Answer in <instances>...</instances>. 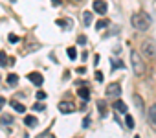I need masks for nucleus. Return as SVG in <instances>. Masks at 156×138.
Listing matches in <instances>:
<instances>
[{"label": "nucleus", "instance_id": "24", "mask_svg": "<svg viewBox=\"0 0 156 138\" xmlns=\"http://www.w3.org/2000/svg\"><path fill=\"white\" fill-rule=\"evenodd\" d=\"M8 39H9V42H13V44H15V42H19V37H17V35H13V33H11Z\"/></svg>", "mask_w": 156, "mask_h": 138}, {"label": "nucleus", "instance_id": "18", "mask_svg": "<svg viewBox=\"0 0 156 138\" xmlns=\"http://www.w3.org/2000/svg\"><path fill=\"white\" fill-rule=\"evenodd\" d=\"M66 53H68V57H70L72 61H75V59H77V50H75L73 46H72V48H68V50H66Z\"/></svg>", "mask_w": 156, "mask_h": 138}, {"label": "nucleus", "instance_id": "31", "mask_svg": "<svg viewBox=\"0 0 156 138\" xmlns=\"http://www.w3.org/2000/svg\"><path fill=\"white\" fill-rule=\"evenodd\" d=\"M77 2H83V0H77Z\"/></svg>", "mask_w": 156, "mask_h": 138}, {"label": "nucleus", "instance_id": "16", "mask_svg": "<svg viewBox=\"0 0 156 138\" xmlns=\"http://www.w3.org/2000/svg\"><path fill=\"white\" fill-rule=\"evenodd\" d=\"M108 24H110V22H108L107 19H101V20H98V22H96V30H105Z\"/></svg>", "mask_w": 156, "mask_h": 138}, {"label": "nucleus", "instance_id": "14", "mask_svg": "<svg viewBox=\"0 0 156 138\" xmlns=\"http://www.w3.org/2000/svg\"><path fill=\"white\" fill-rule=\"evenodd\" d=\"M11 107L17 111V112H24L26 111V107L22 105V103H19V101H15V100H11Z\"/></svg>", "mask_w": 156, "mask_h": 138}, {"label": "nucleus", "instance_id": "22", "mask_svg": "<svg viewBox=\"0 0 156 138\" xmlns=\"http://www.w3.org/2000/svg\"><path fill=\"white\" fill-rule=\"evenodd\" d=\"M134 101H136V105H138V109H143V103H141V98H140L138 94H134Z\"/></svg>", "mask_w": 156, "mask_h": 138}, {"label": "nucleus", "instance_id": "15", "mask_svg": "<svg viewBox=\"0 0 156 138\" xmlns=\"http://www.w3.org/2000/svg\"><path fill=\"white\" fill-rule=\"evenodd\" d=\"M83 22H85V26H90L92 24V13L90 11H85L83 13Z\"/></svg>", "mask_w": 156, "mask_h": 138}, {"label": "nucleus", "instance_id": "6", "mask_svg": "<svg viewBox=\"0 0 156 138\" xmlns=\"http://www.w3.org/2000/svg\"><path fill=\"white\" fill-rule=\"evenodd\" d=\"M28 79H30L33 85H37V87H41V85H42V81H44L42 74H39V72H31V74H28Z\"/></svg>", "mask_w": 156, "mask_h": 138}, {"label": "nucleus", "instance_id": "4", "mask_svg": "<svg viewBox=\"0 0 156 138\" xmlns=\"http://www.w3.org/2000/svg\"><path fill=\"white\" fill-rule=\"evenodd\" d=\"M107 96H110V98H118L119 94H121V87L118 85V83H110L108 87H107V92H105Z\"/></svg>", "mask_w": 156, "mask_h": 138}, {"label": "nucleus", "instance_id": "20", "mask_svg": "<svg viewBox=\"0 0 156 138\" xmlns=\"http://www.w3.org/2000/svg\"><path fill=\"white\" fill-rule=\"evenodd\" d=\"M125 123H127L129 129H134V118H132V116H127V118H125Z\"/></svg>", "mask_w": 156, "mask_h": 138}, {"label": "nucleus", "instance_id": "25", "mask_svg": "<svg viewBox=\"0 0 156 138\" xmlns=\"http://www.w3.org/2000/svg\"><path fill=\"white\" fill-rule=\"evenodd\" d=\"M77 42H79V44H85V42H87V37H85V35H79V37H77Z\"/></svg>", "mask_w": 156, "mask_h": 138}, {"label": "nucleus", "instance_id": "27", "mask_svg": "<svg viewBox=\"0 0 156 138\" xmlns=\"http://www.w3.org/2000/svg\"><path fill=\"white\" fill-rule=\"evenodd\" d=\"M88 125H90V118H88V116H87V118H85V120H83V127H85V129H87V127H88Z\"/></svg>", "mask_w": 156, "mask_h": 138}, {"label": "nucleus", "instance_id": "12", "mask_svg": "<svg viewBox=\"0 0 156 138\" xmlns=\"http://www.w3.org/2000/svg\"><path fill=\"white\" fill-rule=\"evenodd\" d=\"M8 85L17 87V85H19V76H17V74H9V76H8Z\"/></svg>", "mask_w": 156, "mask_h": 138}, {"label": "nucleus", "instance_id": "10", "mask_svg": "<svg viewBox=\"0 0 156 138\" xmlns=\"http://www.w3.org/2000/svg\"><path fill=\"white\" fill-rule=\"evenodd\" d=\"M98 109H99L101 118H105V116H107V101H105V100H99V101H98Z\"/></svg>", "mask_w": 156, "mask_h": 138}, {"label": "nucleus", "instance_id": "3", "mask_svg": "<svg viewBox=\"0 0 156 138\" xmlns=\"http://www.w3.org/2000/svg\"><path fill=\"white\" fill-rule=\"evenodd\" d=\"M141 50H143V53H145L147 57H156V44H154V41L145 39V41L141 42Z\"/></svg>", "mask_w": 156, "mask_h": 138}, {"label": "nucleus", "instance_id": "8", "mask_svg": "<svg viewBox=\"0 0 156 138\" xmlns=\"http://www.w3.org/2000/svg\"><path fill=\"white\" fill-rule=\"evenodd\" d=\"M77 94H79V98H81L83 101H88V100H90V90H88V87H79Z\"/></svg>", "mask_w": 156, "mask_h": 138}, {"label": "nucleus", "instance_id": "19", "mask_svg": "<svg viewBox=\"0 0 156 138\" xmlns=\"http://www.w3.org/2000/svg\"><path fill=\"white\" fill-rule=\"evenodd\" d=\"M0 66H8V55L0 50Z\"/></svg>", "mask_w": 156, "mask_h": 138}, {"label": "nucleus", "instance_id": "13", "mask_svg": "<svg viewBox=\"0 0 156 138\" xmlns=\"http://www.w3.org/2000/svg\"><path fill=\"white\" fill-rule=\"evenodd\" d=\"M24 123H26L28 127H35L39 122H37V118H35V116H26V118H24Z\"/></svg>", "mask_w": 156, "mask_h": 138}, {"label": "nucleus", "instance_id": "9", "mask_svg": "<svg viewBox=\"0 0 156 138\" xmlns=\"http://www.w3.org/2000/svg\"><path fill=\"white\" fill-rule=\"evenodd\" d=\"M149 122H151V125L156 129V105H152V107L149 109Z\"/></svg>", "mask_w": 156, "mask_h": 138}, {"label": "nucleus", "instance_id": "32", "mask_svg": "<svg viewBox=\"0 0 156 138\" xmlns=\"http://www.w3.org/2000/svg\"><path fill=\"white\" fill-rule=\"evenodd\" d=\"M134 138H140V136H134Z\"/></svg>", "mask_w": 156, "mask_h": 138}, {"label": "nucleus", "instance_id": "30", "mask_svg": "<svg viewBox=\"0 0 156 138\" xmlns=\"http://www.w3.org/2000/svg\"><path fill=\"white\" fill-rule=\"evenodd\" d=\"M53 2V6H61V0H51Z\"/></svg>", "mask_w": 156, "mask_h": 138}, {"label": "nucleus", "instance_id": "21", "mask_svg": "<svg viewBox=\"0 0 156 138\" xmlns=\"http://www.w3.org/2000/svg\"><path fill=\"white\" fill-rule=\"evenodd\" d=\"M35 96H37V100H39V101H42V100H46V96H48V94H46L44 90H39Z\"/></svg>", "mask_w": 156, "mask_h": 138}, {"label": "nucleus", "instance_id": "23", "mask_svg": "<svg viewBox=\"0 0 156 138\" xmlns=\"http://www.w3.org/2000/svg\"><path fill=\"white\" fill-rule=\"evenodd\" d=\"M33 109H35V111H39V112H41V111H44V109H46V107H44V103H35V105H33Z\"/></svg>", "mask_w": 156, "mask_h": 138}, {"label": "nucleus", "instance_id": "28", "mask_svg": "<svg viewBox=\"0 0 156 138\" xmlns=\"http://www.w3.org/2000/svg\"><path fill=\"white\" fill-rule=\"evenodd\" d=\"M85 72H87L85 66H79V68H77V74H85Z\"/></svg>", "mask_w": 156, "mask_h": 138}, {"label": "nucleus", "instance_id": "26", "mask_svg": "<svg viewBox=\"0 0 156 138\" xmlns=\"http://www.w3.org/2000/svg\"><path fill=\"white\" fill-rule=\"evenodd\" d=\"M96 79H98V81H103V72L98 70V72H96Z\"/></svg>", "mask_w": 156, "mask_h": 138}, {"label": "nucleus", "instance_id": "11", "mask_svg": "<svg viewBox=\"0 0 156 138\" xmlns=\"http://www.w3.org/2000/svg\"><path fill=\"white\" fill-rule=\"evenodd\" d=\"M114 109H116L118 112H123V114L127 112V105H125V101H121V100H118V101L114 103Z\"/></svg>", "mask_w": 156, "mask_h": 138}, {"label": "nucleus", "instance_id": "17", "mask_svg": "<svg viewBox=\"0 0 156 138\" xmlns=\"http://www.w3.org/2000/svg\"><path fill=\"white\" fill-rule=\"evenodd\" d=\"M0 123H4V125H11V123H13V116H9V114H4L2 118H0Z\"/></svg>", "mask_w": 156, "mask_h": 138}, {"label": "nucleus", "instance_id": "29", "mask_svg": "<svg viewBox=\"0 0 156 138\" xmlns=\"http://www.w3.org/2000/svg\"><path fill=\"white\" fill-rule=\"evenodd\" d=\"M6 105V98H2V96H0V109H2Z\"/></svg>", "mask_w": 156, "mask_h": 138}, {"label": "nucleus", "instance_id": "2", "mask_svg": "<svg viewBox=\"0 0 156 138\" xmlns=\"http://www.w3.org/2000/svg\"><path fill=\"white\" fill-rule=\"evenodd\" d=\"M130 63H132V70H134V74H136L138 78H141V76L145 74V61L141 59V55H140L136 50L130 52Z\"/></svg>", "mask_w": 156, "mask_h": 138}, {"label": "nucleus", "instance_id": "1", "mask_svg": "<svg viewBox=\"0 0 156 138\" xmlns=\"http://www.w3.org/2000/svg\"><path fill=\"white\" fill-rule=\"evenodd\" d=\"M130 22H132V26H134L136 30L145 31V30H149V26H151V17H149L147 13L140 11V13H134V15H132Z\"/></svg>", "mask_w": 156, "mask_h": 138}, {"label": "nucleus", "instance_id": "7", "mask_svg": "<svg viewBox=\"0 0 156 138\" xmlns=\"http://www.w3.org/2000/svg\"><path fill=\"white\" fill-rule=\"evenodd\" d=\"M92 6H94V11L96 13H99V15H105L107 13V2H103V0H96Z\"/></svg>", "mask_w": 156, "mask_h": 138}, {"label": "nucleus", "instance_id": "5", "mask_svg": "<svg viewBox=\"0 0 156 138\" xmlns=\"http://www.w3.org/2000/svg\"><path fill=\"white\" fill-rule=\"evenodd\" d=\"M59 111H61L62 114H70V112L75 111V105H73L72 101H61V103H59Z\"/></svg>", "mask_w": 156, "mask_h": 138}]
</instances>
